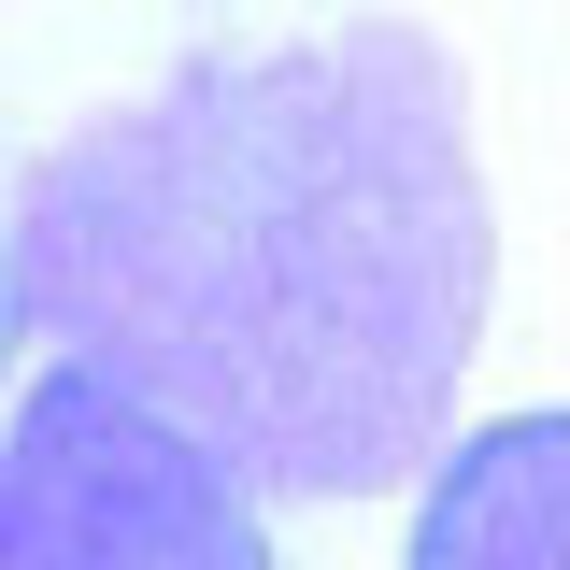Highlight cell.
Wrapping results in <instances>:
<instances>
[{"mask_svg": "<svg viewBox=\"0 0 570 570\" xmlns=\"http://www.w3.org/2000/svg\"><path fill=\"white\" fill-rule=\"evenodd\" d=\"M485 171L456 58L371 14L214 43L14 171L0 314L186 414L272 499H385L485 343Z\"/></svg>", "mask_w": 570, "mask_h": 570, "instance_id": "cell-1", "label": "cell"}, {"mask_svg": "<svg viewBox=\"0 0 570 570\" xmlns=\"http://www.w3.org/2000/svg\"><path fill=\"white\" fill-rule=\"evenodd\" d=\"M0 570H272L257 471H228L115 371L58 356L0 442Z\"/></svg>", "mask_w": 570, "mask_h": 570, "instance_id": "cell-2", "label": "cell"}, {"mask_svg": "<svg viewBox=\"0 0 570 570\" xmlns=\"http://www.w3.org/2000/svg\"><path fill=\"white\" fill-rule=\"evenodd\" d=\"M400 570H570V414H499L442 442Z\"/></svg>", "mask_w": 570, "mask_h": 570, "instance_id": "cell-3", "label": "cell"}]
</instances>
